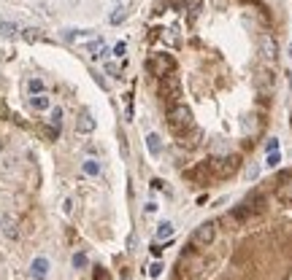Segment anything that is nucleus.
<instances>
[{
    "instance_id": "obj_16",
    "label": "nucleus",
    "mask_w": 292,
    "mask_h": 280,
    "mask_svg": "<svg viewBox=\"0 0 292 280\" xmlns=\"http://www.w3.org/2000/svg\"><path fill=\"white\" fill-rule=\"evenodd\" d=\"M51 127H54V130L60 132V124H63V108H51Z\"/></svg>"
},
{
    "instance_id": "obj_18",
    "label": "nucleus",
    "mask_w": 292,
    "mask_h": 280,
    "mask_svg": "<svg viewBox=\"0 0 292 280\" xmlns=\"http://www.w3.org/2000/svg\"><path fill=\"white\" fill-rule=\"evenodd\" d=\"M119 73H122V68L116 62H106V75H111V78H119Z\"/></svg>"
},
{
    "instance_id": "obj_5",
    "label": "nucleus",
    "mask_w": 292,
    "mask_h": 280,
    "mask_svg": "<svg viewBox=\"0 0 292 280\" xmlns=\"http://www.w3.org/2000/svg\"><path fill=\"white\" fill-rule=\"evenodd\" d=\"M260 54L265 59H276L279 57V41L271 35V32H262L260 35Z\"/></svg>"
},
{
    "instance_id": "obj_27",
    "label": "nucleus",
    "mask_w": 292,
    "mask_h": 280,
    "mask_svg": "<svg viewBox=\"0 0 292 280\" xmlns=\"http://www.w3.org/2000/svg\"><path fill=\"white\" fill-rule=\"evenodd\" d=\"M125 280H130V278H125Z\"/></svg>"
},
{
    "instance_id": "obj_2",
    "label": "nucleus",
    "mask_w": 292,
    "mask_h": 280,
    "mask_svg": "<svg viewBox=\"0 0 292 280\" xmlns=\"http://www.w3.org/2000/svg\"><path fill=\"white\" fill-rule=\"evenodd\" d=\"M181 92V81H178V75L168 73L160 78V97L168 100V105H176V97Z\"/></svg>"
},
{
    "instance_id": "obj_11",
    "label": "nucleus",
    "mask_w": 292,
    "mask_h": 280,
    "mask_svg": "<svg viewBox=\"0 0 292 280\" xmlns=\"http://www.w3.org/2000/svg\"><path fill=\"white\" fill-rule=\"evenodd\" d=\"M3 235L8 237V240H16V237H19V229H16V224H14L11 218H3Z\"/></svg>"
},
{
    "instance_id": "obj_14",
    "label": "nucleus",
    "mask_w": 292,
    "mask_h": 280,
    "mask_svg": "<svg viewBox=\"0 0 292 280\" xmlns=\"http://www.w3.org/2000/svg\"><path fill=\"white\" fill-rule=\"evenodd\" d=\"M125 19H127V11H125V8H114V14L108 16V22H111V25H122Z\"/></svg>"
},
{
    "instance_id": "obj_22",
    "label": "nucleus",
    "mask_w": 292,
    "mask_h": 280,
    "mask_svg": "<svg viewBox=\"0 0 292 280\" xmlns=\"http://www.w3.org/2000/svg\"><path fill=\"white\" fill-rule=\"evenodd\" d=\"M22 32H25V38H27V41H38V30H22Z\"/></svg>"
},
{
    "instance_id": "obj_21",
    "label": "nucleus",
    "mask_w": 292,
    "mask_h": 280,
    "mask_svg": "<svg viewBox=\"0 0 292 280\" xmlns=\"http://www.w3.org/2000/svg\"><path fill=\"white\" fill-rule=\"evenodd\" d=\"M73 205H76V202H73L70 197H65V202H63V210H65V216H70V213H73Z\"/></svg>"
},
{
    "instance_id": "obj_1",
    "label": "nucleus",
    "mask_w": 292,
    "mask_h": 280,
    "mask_svg": "<svg viewBox=\"0 0 292 280\" xmlns=\"http://www.w3.org/2000/svg\"><path fill=\"white\" fill-rule=\"evenodd\" d=\"M168 124H171V130L176 132V135H184V132L192 127V113H190V108L181 105V103H176V105H168Z\"/></svg>"
},
{
    "instance_id": "obj_13",
    "label": "nucleus",
    "mask_w": 292,
    "mask_h": 280,
    "mask_svg": "<svg viewBox=\"0 0 292 280\" xmlns=\"http://www.w3.org/2000/svg\"><path fill=\"white\" fill-rule=\"evenodd\" d=\"M19 32V27L14 25V22H8V19H0V35H6V38H14Z\"/></svg>"
},
{
    "instance_id": "obj_24",
    "label": "nucleus",
    "mask_w": 292,
    "mask_h": 280,
    "mask_svg": "<svg viewBox=\"0 0 292 280\" xmlns=\"http://www.w3.org/2000/svg\"><path fill=\"white\" fill-rule=\"evenodd\" d=\"M268 164H271V167H273V164H279V154H271V156H268Z\"/></svg>"
},
{
    "instance_id": "obj_4",
    "label": "nucleus",
    "mask_w": 292,
    "mask_h": 280,
    "mask_svg": "<svg viewBox=\"0 0 292 280\" xmlns=\"http://www.w3.org/2000/svg\"><path fill=\"white\" fill-rule=\"evenodd\" d=\"M216 237V226L211 224V221H206V224H200L195 229V235H192V243L195 245H211Z\"/></svg>"
},
{
    "instance_id": "obj_10",
    "label": "nucleus",
    "mask_w": 292,
    "mask_h": 280,
    "mask_svg": "<svg viewBox=\"0 0 292 280\" xmlns=\"http://www.w3.org/2000/svg\"><path fill=\"white\" fill-rule=\"evenodd\" d=\"M173 232H176V229H173L171 221H162V224L157 226V243H160V240H171Z\"/></svg>"
},
{
    "instance_id": "obj_23",
    "label": "nucleus",
    "mask_w": 292,
    "mask_h": 280,
    "mask_svg": "<svg viewBox=\"0 0 292 280\" xmlns=\"http://www.w3.org/2000/svg\"><path fill=\"white\" fill-rule=\"evenodd\" d=\"M125 51H127V46H125V44H116V46H114V54H116V57H122Z\"/></svg>"
},
{
    "instance_id": "obj_3",
    "label": "nucleus",
    "mask_w": 292,
    "mask_h": 280,
    "mask_svg": "<svg viewBox=\"0 0 292 280\" xmlns=\"http://www.w3.org/2000/svg\"><path fill=\"white\" fill-rule=\"evenodd\" d=\"M144 68H146V73L162 78V75H168L173 70V59H171V54H157V57H152V59H146Z\"/></svg>"
},
{
    "instance_id": "obj_26",
    "label": "nucleus",
    "mask_w": 292,
    "mask_h": 280,
    "mask_svg": "<svg viewBox=\"0 0 292 280\" xmlns=\"http://www.w3.org/2000/svg\"><path fill=\"white\" fill-rule=\"evenodd\" d=\"M0 229H3V218H0Z\"/></svg>"
},
{
    "instance_id": "obj_17",
    "label": "nucleus",
    "mask_w": 292,
    "mask_h": 280,
    "mask_svg": "<svg viewBox=\"0 0 292 280\" xmlns=\"http://www.w3.org/2000/svg\"><path fill=\"white\" fill-rule=\"evenodd\" d=\"M87 264H89L87 253H81V251H79V253H73V267H76V269H87Z\"/></svg>"
},
{
    "instance_id": "obj_20",
    "label": "nucleus",
    "mask_w": 292,
    "mask_h": 280,
    "mask_svg": "<svg viewBox=\"0 0 292 280\" xmlns=\"http://www.w3.org/2000/svg\"><path fill=\"white\" fill-rule=\"evenodd\" d=\"M162 269H165V267H162V262H154L152 267H149V275H152V278H160V275H162Z\"/></svg>"
},
{
    "instance_id": "obj_7",
    "label": "nucleus",
    "mask_w": 292,
    "mask_h": 280,
    "mask_svg": "<svg viewBox=\"0 0 292 280\" xmlns=\"http://www.w3.org/2000/svg\"><path fill=\"white\" fill-rule=\"evenodd\" d=\"M95 127H97V121L89 111H84L81 116L76 118V132L79 135H89V132H95Z\"/></svg>"
},
{
    "instance_id": "obj_6",
    "label": "nucleus",
    "mask_w": 292,
    "mask_h": 280,
    "mask_svg": "<svg viewBox=\"0 0 292 280\" xmlns=\"http://www.w3.org/2000/svg\"><path fill=\"white\" fill-rule=\"evenodd\" d=\"M46 275H49V259L46 256H35L30 264V278L32 280H46Z\"/></svg>"
},
{
    "instance_id": "obj_9",
    "label": "nucleus",
    "mask_w": 292,
    "mask_h": 280,
    "mask_svg": "<svg viewBox=\"0 0 292 280\" xmlns=\"http://www.w3.org/2000/svg\"><path fill=\"white\" fill-rule=\"evenodd\" d=\"M30 108H32V111H49L51 100L46 97V94H35V97H30Z\"/></svg>"
},
{
    "instance_id": "obj_8",
    "label": "nucleus",
    "mask_w": 292,
    "mask_h": 280,
    "mask_svg": "<svg viewBox=\"0 0 292 280\" xmlns=\"http://www.w3.org/2000/svg\"><path fill=\"white\" fill-rule=\"evenodd\" d=\"M146 148H149V154H152V156H160V154H162V140H160L157 132L146 135Z\"/></svg>"
},
{
    "instance_id": "obj_19",
    "label": "nucleus",
    "mask_w": 292,
    "mask_h": 280,
    "mask_svg": "<svg viewBox=\"0 0 292 280\" xmlns=\"http://www.w3.org/2000/svg\"><path fill=\"white\" fill-rule=\"evenodd\" d=\"M100 49H103V41H100V38H95L92 44H87V51H89L92 57H95V51H100Z\"/></svg>"
},
{
    "instance_id": "obj_25",
    "label": "nucleus",
    "mask_w": 292,
    "mask_h": 280,
    "mask_svg": "<svg viewBox=\"0 0 292 280\" xmlns=\"http://www.w3.org/2000/svg\"><path fill=\"white\" fill-rule=\"evenodd\" d=\"M152 253H154V256H160V253H162V245L154 243V245H152Z\"/></svg>"
},
{
    "instance_id": "obj_12",
    "label": "nucleus",
    "mask_w": 292,
    "mask_h": 280,
    "mask_svg": "<svg viewBox=\"0 0 292 280\" xmlns=\"http://www.w3.org/2000/svg\"><path fill=\"white\" fill-rule=\"evenodd\" d=\"M81 170H84V175H100V162L97 159H84V164H81Z\"/></svg>"
},
{
    "instance_id": "obj_15",
    "label": "nucleus",
    "mask_w": 292,
    "mask_h": 280,
    "mask_svg": "<svg viewBox=\"0 0 292 280\" xmlns=\"http://www.w3.org/2000/svg\"><path fill=\"white\" fill-rule=\"evenodd\" d=\"M27 89L32 92V97H35V94H44V81H41V78H30V81H27Z\"/></svg>"
}]
</instances>
